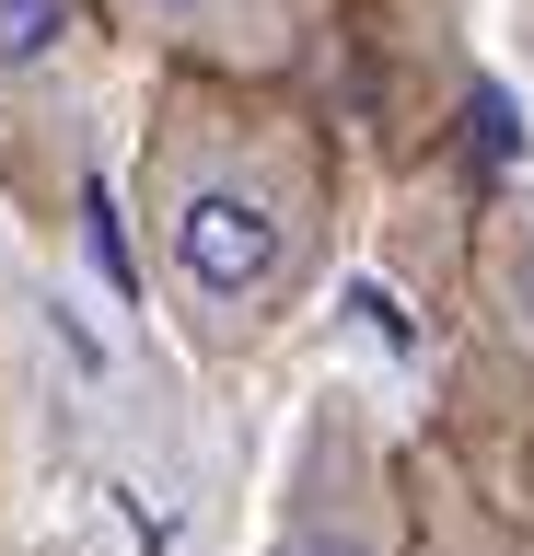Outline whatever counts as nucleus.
<instances>
[{
    "label": "nucleus",
    "mask_w": 534,
    "mask_h": 556,
    "mask_svg": "<svg viewBox=\"0 0 534 556\" xmlns=\"http://www.w3.org/2000/svg\"><path fill=\"white\" fill-rule=\"evenodd\" d=\"M464 290H476V325H488V348L534 371V186L488 198V220H476V255H464Z\"/></svg>",
    "instance_id": "nucleus-5"
},
{
    "label": "nucleus",
    "mask_w": 534,
    "mask_h": 556,
    "mask_svg": "<svg viewBox=\"0 0 534 556\" xmlns=\"http://www.w3.org/2000/svg\"><path fill=\"white\" fill-rule=\"evenodd\" d=\"M523 545H534V464H523Z\"/></svg>",
    "instance_id": "nucleus-6"
},
{
    "label": "nucleus",
    "mask_w": 534,
    "mask_h": 556,
    "mask_svg": "<svg viewBox=\"0 0 534 556\" xmlns=\"http://www.w3.org/2000/svg\"><path fill=\"white\" fill-rule=\"evenodd\" d=\"M140 255L198 359H256L337 255V139L280 81L163 70L140 116Z\"/></svg>",
    "instance_id": "nucleus-1"
},
{
    "label": "nucleus",
    "mask_w": 534,
    "mask_h": 556,
    "mask_svg": "<svg viewBox=\"0 0 534 556\" xmlns=\"http://www.w3.org/2000/svg\"><path fill=\"white\" fill-rule=\"evenodd\" d=\"M268 556H407V464H395L349 406L302 417Z\"/></svg>",
    "instance_id": "nucleus-2"
},
{
    "label": "nucleus",
    "mask_w": 534,
    "mask_h": 556,
    "mask_svg": "<svg viewBox=\"0 0 534 556\" xmlns=\"http://www.w3.org/2000/svg\"><path fill=\"white\" fill-rule=\"evenodd\" d=\"M116 35H140L151 70H221V81H290L325 35V0H105Z\"/></svg>",
    "instance_id": "nucleus-3"
},
{
    "label": "nucleus",
    "mask_w": 534,
    "mask_h": 556,
    "mask_svg": "<svg viewBox=\"0 0 534 556\" xmlns=\"http://www.w3.org/2000/svg\"><path fill=\"white\" fill-rule=\"evenodd\" d=\"M94 35H116L105 0H0V139H36V128L71 139Z\"/></svg>",
    "instance_id": "nucleus-4"
}]
</instances>
